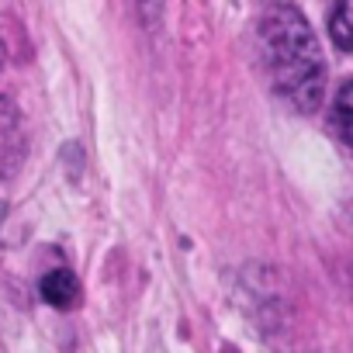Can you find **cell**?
Returning <instances> with one entry per match:
<instances>
[{
  "mask_svg": "<svg viewBox=\"0 0 353 353\" xmlns=\"http://www.w3.org/2000/svg\"><path fill=\"white\" fill-rule=\"evenodd\" d=\"M256 52L270 87L298 111H315L325 94L319 39L294 4H270L256 25Z\"/></svg>",
  "mask_w": 353,
  "mask_h": 353,
  "instance_id": "obj_1",
  "label": "cell"
},
{
  "mask_svg": "<svg viewBox=\"0 0 353 353\" xmlns=\"http://www.w3.org/2000/svg\"><path fill=\"white\" fill-rule=\"evenodd\" d=\"M25 149L28 142L21 132V114L8 97H0V173H14L25 159Z\"/></svg>",
  "mask_w": 353,
  "mask_h": 353,
  "instance_id": "obj_2",
  "label": "cell"
},
{
  "mask_svg": "<svg viewBox=\"0 0 353 353\" xmlns=\"http://www.w3.org/2000/svg\"><path fill=\"white\" fill-rule=\"evenodd\" d=\"M39 291H42V301L52 305V308H73L80 301V281H77L73 270H63V267L59 270H49L42 277Z\"/></svg>",
  "mask_w": 353,
  "mask_h": 353,
  "instance_id": "obj_3",
  "label": "cell"
},
{
  "mask_svg": "<svg viewBox=\"0 0 353 353\" xmlns=\"http://www.w3.org/2000/svg\"><path fill=\"white\" fill-rule=\"evenodd\" d=\"M329 35L339 49L353 52V0H336L329 14Z\"/></svg>",
  "mask_w": 353,
  "mask_h": 353,
  "instance_id": "obj_4",
  "label": "cell"
},
{
  "mask_svg": "<svg viewBox=\"0 0 353 353\" xmlns=\"http://www.w3.org/2000/svg\"><path fill=\"white\" fill-rule=\"evenodd\" d=\"M332 128H336V135H339L346 145H353V80L343 83L339 94H336V104H332Z\"/></svg>",
  "mask_w": 353,
  "mask_h": 353,
  "instance_id": "obj_5",
  "label": "cell"
},
{
  "mask_svg": "<svg viewBox=\"0 0 353 353\" xmlns=\"http://www.w3.org/2000/svg\"><path fill=\"white\" fill-rule=\"evenodd\" d=\"M135 8H139V14H142V21L152 28L156 21H159V11H163V0H135Z\"/></svg>",
  "mask_w": 353,
  "mask_h": 353,
  "instance_id": "obj_6",
  "label": "cell"
}]
</instances>
